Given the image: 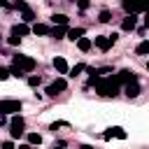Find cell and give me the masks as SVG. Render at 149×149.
<instances>
[{
    "label": "cell",
    "mask_w": 149,
    "mask_h": 149,
    "mask_svg": "<svg viewBox=\"0 0 149 149\" xmlns=\"http://www.w3.org/2000/svg\"><path fill=\"white\" fill-rule=\"evenodd\" d=\"M51 21H54V26H68V21H70V19H68L65 14H54V16H51Z\"/></svg>",
    "instance_id": "4fadbf2b"
},
{
    "label": "cell",
    "mask_w": 149,
    "mask_h": 149,
    "mask_svg": "<svg viewBox=\"0 0 149 149\" xmlns=\"http://www.w3.org/2000/svg\"><path fill=\"white\" fill-rule=\"evenodd\" d=\"M137 26V14H126V19L121 21V28L123 30H135Z\"/></svg>",
    "instance_id": "8992f818"
},
{
    "label": "cell",
    "mask_w": 149,
    "mask_h": 149,
    "mask_svg": "<svg viewBox=\"0 0 149 149\" xmlns=\"http://www.w3.org/2000/svg\"><path fill=\"white\" fill-rule=\"evenodd\" d=\"M147 70H149V65H147Z\"/></svg>",
    "instance_id": "e575fe53"
},
{
    "label": "cell",
    "mask_w": 149,
    "mask_h": 149,
    "mask_svg": "<svg viewBox=\"0 0 149 149\" xmlns=\"http://www.w3.org/2000/svg\"><path fill=\"white\" fill-rule=\"evenodd\" d=\"M93 86H95L98 95H102V98H114V95L119 93V81H116V77H105V79H98Z\"/></svg>",
    "instance_id": "6da1fadb"
},
{
    "label": "cell",
    "mask_w": 149,
    "mask_h": 149,
    "mask_svg": "<svg viewBox=\"0 0 149 149\" xmlns=\"http://www.w3.org/2000/svg\"><path fill=\"white\" fill-rule=\"evenodd\" d=\"M54 68H56L58 74H68V72H70V70H68V61H65L63 56H56V58H54Z\"/></svg>",
    "instance_id": "52a82bcc"
},
{
    "label": "cell",
    "mask_w": 149,
    "mask_h": 149,
    "mask_svg": "<svg viewBox=\"0 0 149 149\" xmlns=\"http://www.w3.org/2000/svg\"><path fill=\"white\" fill-rule=\"evenodd\" d=\"M126 95H128V98H137V95H140V84H137V81L126 84Z\"/></svg>",
    "instance_id": "30bf717a"
},
{
    "label": "cell",
    "mask_w": 149,
    "mask_h": 149,
    "mask_svg": "<svg viewBox=\"0 0 149 149\" xmlns=\"http://www.w3.org/2000/svg\"><path fill=\"white\" fill-rule=\"evenodd\" d=\"M12 63H16V65H19L23 72H33V70H35V58H30V56H23V54H14Z\"/></svg>",
    "instance_id": "7a4b0ae2"
},
{
    "label": "cell",
    "mask_w": 149,
    "mask_h": 149,
    "mask_svg": "<svg viewBox=\"0 0 149 149\" xmlns=\"http://www.w3.org/2000/svg\"><path fill=\"white\" fill-rule=\"evenodd\" d=\"M23 126H26L23 119H21L19 114H14V116H12V128H21V130H23Z\"/></svg>",
    "instance_id": "ffe728a7"
},
{
    "label": "cell",
    "mask_w": 149,
    "mask_h": 149,
    "mask_svg": "<svg viewBox=\"0 0 149 149\" xmlns=\"http://www.w3.org/2000/svg\"><path fill=\"white\" fill-rule=\"evenodd\" d=\"M144 26L149 28V9H147V14H144Z\"/></svg>",
    "instance_id": "4dcf8cb0"
},
{
    "label": "cell",
    "mask_w": 149,
    "mask_h": 149,
    "mask_svg": "<svg viewBox=\"0 0 149 149\" xmlns=\"http://www.w3.org/2000/svg\"><path fill=\"white\" fill-rule=\"evenodd\" d=\"M65 86H68V81H65L63 77H58V79L51 81V86L47 88V93H49V95H56V91H65Z\"/></svg>",
    "instance_id": "5b68a950"
},
{
    "label": "cell",
    "mask_w": 149,
    "mask_h": 149,
    "mask_svg": "<svg viewBox=\"0 0 149 149\" xmlns=\"http://www.w3.org/2000/svg\"><path fill=\"white\" fill-rule=\"evenodd\" d=\"M30 33V28L26 26V23H16V26H12V35H16V37H23V35H28Z\"/></svg>",
    "instance_id": "9c48e42d"
},
{
    "label": "cell",
    "mask_w": 149,
    "mask_h": 149,
    "mask_svg": "<svg viewBox=\"0 0 149 149\" xmlns=\"http://www.w3.org/2000/svg\"><path fill=\"white\" fill-rule=\"evenodd\" d=\"M33 33H35V35H49V33H51V28H49V26H44V23H35V26H33Z\"/></svg>",
    "instance_id": "7c38bea8"
},
{
    "label": "cell",
    "mask_w": 149,
    "mask_h": 149,
    "mask_svg": "<svg viewBox=\"0 0 149 149\" xmlns=\"http://www.w3.org/2000/svg\"><path fill=\"white\" fill-rule=\"evenodd\" d=\"M65 33H68V28H65V26H54L49 35H51L54 40H63V35H65Z\"/></svg>",
    "instance_id": "8fae6325"
},
{
    "label": "cell",
    "mask_w": 149,
    "mask_h": 149,
    "mask_svg": "<svg viewBox=\"0 0 149 149\" xmlns=\"http://www.w3.org/2000/svg\"><path fill=\"white\" fill-rule=\"evenodd\" d=\"M84 70H86V65H84V63H79V65H74V68L70 70V77H77V74H79V72H84Z\"/></svg>",
    "instance_id": "7402d4cb"
},
{
    "label": "cell",
    "mask_w": 149,
    "mask_h": 149,
    "mask_svg": "<svg viewBox=\"0 0 149 149\" xmlns=\"http://www.w3.org/2000/svg\"><path fill=\"white\" fill-rule=\"evenodd\" d=\"M116 77V81L119 84H130V81H137V77H135V72H130V70H121L119 74H114Z\"/></svg>",
    "instance_id": "277c9868"
},
{
    "label": "cell",
    "mask_w": 149,
    "mask_h": 149,
    "mask_svg": "<svg viewBox=\"0 0 149 149\" xmlns=\"http://www.w3.org/2000/svg\"><path fill=\"white\" fill-rule=\"evenodd\" d=\"M98 21H100V23H109V21H112V12H109V9H102V12L98 14Z\"/></svg>",
    "instance_id": "ac0fdd59"
},
{
    "label": "cell",
    "mask_w": 149,
    "mask_h": 149,
    "mask_svg": "<svg viewBox=\"0 0 149 149\" xmlns=\"http://www.w3.org/2000/svg\"><path fill=\"white\" fill-rule=\"evenodd\" d=\"M135 51H137L140 56H147V54H149V40H144V42H140Z\"/></svg>",
    "instance_id": "d6986e66"
},
{
    "label": "cell",
    "mask_w": 149,
    "mask_h": 149,
    "mask_svg": "<svg viewBox=\"0 0 149 149\" xmlns=\"http://www.w3.org/2000/svg\"><path fill=\"white\" fill-rule=\"evenodd\" d=\"M28 142H30V144H40V142H42V135H40V133H28Z\"/></svg>",
    "instance_id": "44dd1931"
},
{
    "label": "cell",
    "mask_w": 149,
    "mask_h": 149,
    "mask_svg": "<svg viewBox=\"0 0 149 149\" xmlns=\"http://www.w3.org/2000/svg\"><path fill=\"white\" fill-rule=\"evenodd\" d=\"M21 100H0V112L2 114H16L21 112Z\"/></svg>",
    "instance_id": "3957f363"
},
{
    "label": "cell",
    "mask_w": 149,
    "mask_h": 149,
    "mask_svg": "<svg viewBox=\"0 0 149 149\" xmlns=\"http://www.w3.org/2000/svg\"><path fill=\"white\" fill-rule=\"evenodd\" d=\"M112 130V137H119V140H126L128 137V133L123 130V128H119V126H114V128H109Z\"/></svg>",
    "instance_id": "2e32d148"
},
{
    "label": "cell",
    "mask_w": 149,
    "mask_h": 149,
    "mask_svg": "<svg viewBox=\"0 0 149 149\" xmlns=\"http://www.w3.org/2000/svg\"><path fill=\"white\" fill-rule=\"evenodd\" d=\"M102 140H112V130H105L102 133Z\"/></svg>",
    "instance_id": "f546056e"
},
{
    "label": "cell",
    "mask_w": 149,
    "mask_h": 149,
    "mask_svg": "<svg viewBox=\"0 0 149 149\" xmlns=\"http://www.w3.org/2000/svg\"><path fill=\"white\" fill-rule=\"evenodd\" d=\"M9 74H12V72H9V68H0V81H5Z\"/></svg>",
    "instance_id": "484cf974"
},
{
    "label": "cell",
    "mask_w": 149,
    "mask_h": 149,
    "mask_svg": "<svg viewBox=\"0 0 149 149\" xmlns=\"http://www.w3.org/2000/svg\"><path fill=\"white\" fill-rule=\"evenodd\" d=\"M81 35H84V28H70V30H68V37H70L72 42H74V40H79Z\"/></svg>",
    "instance_id": "5bb4252c"
},
{
    "label": "cell",
    "mask_w": 149,
    "mask_h": 149,
    "mask_svg": "<svg viewBox=\"0 0 149 149\" xmlns=\"http://www.w3.org/2000/svg\"><path fill=\"white\" fill-rule=\"evenodd\" d=\"M7 42H9V44H12V47H16V44H19V42H21V37H16V35H12V37H9V40H7Z\"/></svg>",
    "instance_id": "83f0119b"
},
{
    "label": "cell",
    "mask_w": 149,
    "mask_h": 149,
    "mask_svg": "<svg viewBox=\"0 0 149 149\" xmlns=\"http://www.w3.org/2000/svg\"><path fill=\"white\" fill-rule=\"evenodd\" d=\"M21 19H23V23H30V21L35 19V14H33V9H30V7H26V9L21 12Z\"/></svg>",
    "instance_id": "e0dca14e"
},
{
    "label": "cell",
    "mask_w": 149,
    "mask_h": 149,
    "mask_svg": "<svg viewBox=\"0 0 149 149\" xmlns=\"http://www.w3.org/2000/svg\"><path fill=\"white\" fill-rule=\"evenodd\" d=\"M95 47H98L100 51H107V49L112 47V40H109V35H100V37H95Z\"/></svg>",
    "instance_id": "ba28073f"
},
{
    "label": "cell",
    "mask_w": 149,
    "mask_h": 149,
    "mask_svg": "<svg viewBox=\"0 0 149 149\" xmlns=\"http://www.w3.org/2000/svg\"><path fill=\"white\" fill-rule=\"evenodd\" d=\"M5 121H7V119H5V114H2V112H0V126H2V123H5Z\"/></svg>",
    "instance_id": "d6a6232c"
},
{
    "label": "cell",
    "mask_w": 149,
    "mask_h": 149,
    "mask_svg": "<svg viewBox=\"0 0 149 149\" xmlns=\"http://www.w3.org/2000/svg\"><path fill=\"white\" fill-rule=\"evenodd\" d=\"M28 84H30V86H40V77H37V74H30V77H28Z\"/></svg>",
    "instance_id": "d4e9b609"
},
{
    "label": "cell",
    "mask_w": 149,
    "mask_h": 149,
    "mask_svg": "<svg viewBox=\"0 0 149 149\" xmlns=\"http://www.w3.org/2000/svg\"><path fill=\"white\" fill-rule=\"evenodd\" d=\"M77 47H79V51H88L91 49V40L88 37H79L77 40Z\"/></svg>",
    "instance_id": "9a60e30c"
},
{
    "label": "cell",
    "mask_w": 149,
    "mask_h": 149,
    "mask_svg": "<svg viewBox=\"0 0 149 149\" xmlns=\"http://www.w3.org/2000/svg\"><path fill=\"white\" fill-rule=\"evenodd\" d=\"M9 72H12L14 77H21V74H26V72H23V70H21V68H19L16 63H12V68H9Z\"/></svg>",
    "instance_id": "603a6c76"
},
{
    "label": "cell",
    "mask_w": 149,
    "mask_h": 149,
    "mask_svg": "<svg viewBox=\"0 0 149 149\" xmlns=\"http://www.w3.org/2000/svg\"><path fill=\"white\" fill-rule=\"evenodd\" d=\"M77 7H79L81 12H86V9L91 7V0H77Z\"/></svg>",
    "instance_id": "cb8c5ba5"
},
{
    "label": "cell",
    "mask_w": 149,
    "mask_h": 149,
    "mask_svg": "<svg viewBox=\"0 0 149 149\" xmlns=\"http://www.w3.org/2000/svg\"><path fill=\"white\" fill-rule=\"evenodd\" d=\"M0 37H2V35H0Z\"/></svg>",
    "instance_id": "d590c367"
},
{
    "label": "cell",
    "mask_w": 149,
    "mask_h": 149,
    "mask_svg": "<svg viewBox=\"0 0 149 149\" xmlns=\"http://www.w3.org/2000/svg\"><path fill=\"white\" fill-rule=\"evenodd\" d=\"M19 149H30V142H28V144H21Z\"/></svg>",
    "instance_id": "836d02e7"
},
{
    "label": "cell",
    "mask_w": 149,
    "mask_h": 149,
    "mask_svg": "<svg viewBox=\"0 0 149 149\" xmlns=\"http://www.w3.org/2000/svg\"><path fill=\"white\" fill-rule=\"evenodd\" d=\"M0 149H14V142L12 140H7V142H2V147Z\"/></svg>",
    "instance_id": "f1b7e54d"
},
{
    "label": "cell",
    "mask_w": 149,
    "mask_h": 149,
    "mask_svg": "<svg viewBox=\"0 0 149 149\" xmlns=\"http://www.w3.org/2000/svg\"><path fill=\"white\" fill-rule=\"evenodd\" d=\"M9 133H12V140H16V137H21V135H23V130H21V128H12Z\"/></svg>",
    "instance_id": "4316f807"
},
{
    "label": "cell",
    "mask_w": 149,
    "mask_h": 149,
    "mask_svg": "<svg viewBox=\"0 0 149 149\" xmlns=\"http://www.w3.org/2000/svg\"><path fill=\"white\" fill-rule=\"evenodd\" d=\"M0 5L2 7H12V2H7V0H0Z\"/></svg>",
    "instance_id": "1f68e13d"
}]
</instances>
